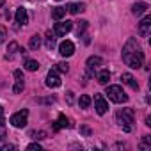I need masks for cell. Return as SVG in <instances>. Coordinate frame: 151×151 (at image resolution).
<instances>
[{
    "label": "cell",
    "mask_w": 151,
    "mask_h": 151,
    "mask_svg": "<svg viewBox=\"0 0 151 151\" xmlns=\"http://www.w3.org/2000/svg\"><path fill=\"white\" fill-rule=\"evenodd\" d=\"M109 80H110V71H109V69H101V71L98 73V82H100L101 86H105V84H109Z\"/></svg>",
    "instance_id": "obj_18"
},
{
    "label": "cell",
    "mask_w": 151,
    "mask_h": 151,
    "mask_svg": "<svg viewBox=\"0 0 151 151\" xmlns=\"http://www.w3.org/2000/svg\"><path fill=\"white\" fill-rule=\"evenodd\" d=\"M46 87H50V89H55V87H59L62 82H60V77L57 75V69L53 68V69H50L48 71V75H46Z\"/></svg>",
    "instance_id": "obj_5"
},
{
    "label": "cell",
    "mask_w": 151,
    "mask_h": 151,
    "mask_svg": "<svg viewBox=\"0 0 151 151\" xmlns=\"http://www.w3.org/2000/svg\"><path fill=\"white\" fill-rule=\"evenodd\" d=\"M94 109H96V112H98L100 116H103V114L109 110V103L105 101L103 94H94Z\"/></svg>",
    "instance_id": "obj_7"
},
{
    "label": "cell",
    "mask_w": 151,
    "mask_h": 151,
    "mask_svg": "<svg viewBox=\"0 0 151 151\" xmlns=\"http://www.w3.org/2000/svg\"><path fill=\"white\" fill-rule=\"evenodd\" d=\"M39 46H41V36L39 34H34L30 37V41H29V48L30 50H37Z\"/></svg>",
    "instance_id": "obj_20"
},
{
    "label": "cell",
    "mask_w": 151,
    "mask_h": 151,
    "mask_svg": "<svg viewBox=\"0 0 151 151\" xmlns=\"http://www.w3.org/2000/svg\"><path fill=\"white\" fill-rule=\"evenodd\" d=\"M151 147V137L149 135H146L144 137V140L140 142V149H149Z\"/></svg>",
    "instance_id": "obj_25"
},
{
    "label": "cell",
    "mask_w": 151,
    "mask_h": 151,
    "mask_svg": "<svg viewBox=\"0 0 151 151\" xmlns=\"http://www.w3.org/2000/svg\"><path fill=\"white\" fill-rule=\"evenodd\" d=\"M66 11H69L71 14H80L86 11V4H69Z\"/></svg>",
    "instance_id": "obj_16"
},
{
    "label": "cell",
    "mask_w": 151,
    "mask_h": 151,
    "mask_svg": "<svg viewBox=\"0 0 151 151\" xmlns=\"http://www.w3.org/2000/svg\"><path fill=\"white\" fill-rule=\"evenodd\" d=\"M123 60L132 69H139L144 64V52H142V48H140V45L137 43L135 37H128V41L124 43V46H123Z\"/></svg>",
    "instance_id": "obj_1"
},
{
    "label": "cell",
    "mask_w": 151,
    "mask_h": 151,
    "mask_svg": "<svg viewBox=\"0 0 151 151\" xmlns=\"http://www.w3.org/2000/svg\"><path fill=\"white\" fill-rule=\"evenodd\" d=\"M73 29V23L71 22H59V23H55V27H53V34L55 36H59V37H62V36H66L69 30Z\"/></svg>",
    "instance_id": "obj_6"
},
{
    "label": "cell",
    "mask_w": 151,
    "mask_h": 151,
    "mask_svg": "<svg viewBox=\"0 0 151 151\" xmlns=\"http://www.w3.org/2000/svg\"><path fill=\"white\" fill-rule=\"evenodd\" d=\"M146 11H147V4H146V2H137V4L132 6V13H133L135 16H142Z\"/></svg>",
    "instance_id": "obj_14"
},
{
    "label": "cell",
    "mask_w": 151,
    "mask_h": 151,
    "mask_svg": "<svg viewBox=\"0 0 151 151\" xmlns=\"http://www.w3.org/2000/svg\"><path fill=\"white\" fill-rule=\"evenodd\" d=\"M80 133H82V135H86V137H91V133H93V130H91L89 126H86V124H82V126H80Z\"/></svg>",
    "instance_id": "obj_26"
},
{
    "label": "cell",
    "mask_w": 151,
    "mask_h": 151,
    "mask_svg": "<svg viewBox=\"0 0 151 151\" xmlns=\"http://www.w3.org/2000/svg\"><path fill=\"white\" fill-rule=\"evenodd\" d=\"M133 117H135L133 109H119V110L116 112V121L123 126V130H124V132H132Z\"/></svg>",
    "instance_id": "obj_2"
},
{
    "label": "cell",
    "mask_w": 151,
    "mask_h": 151,
    "mask_svg": "<svg viewBox=\"0 0 151 151\" xmlns=\"http://www.w3.org/2000/svg\"><path fill=\"white\" fill-rule=\"evenodd\" d=\"M0 126H6V116H4V107L0 105Z\"/></svg>",
    "instance_id": "obj_29"
},
{
    "label": "cell",
    "mask_w": 151,
    "mask_h": 151,
    "mask_svg": "<svg viewBox=\"0 0 151 151\" xmlns=\"http://www.w3.org/2000/svg\"><path fill=\"white\" fill-rule=\"evenodd\" d=\"M151 32V16H146L140 23H139V34L142 37H147Z\"/></svg>",
    "instance_id": "obj_10"
},
{
    "label": "cell",
    "mask_w": 151,
    "mask_h": 151,
    "mask_svg": "<svg viewBox=\"0 0 151 151\" xmlns=\"http://www.w3.org/2000/svg\"><path fill=\"white\" fill-rule=\"evenodd\" d=\"M6 37H7V34H6V29H4V27H0V45H2V43L6 41Z\"/></svg>",
    "instance_id": "obj_30"
},
{
    "label": "cell",
    "mask_w": 151,
    "mask_h": 151,
    "mask_svg": "<svg viewBox=\"0 0 151 151\" xmlns=\"http://www.w3.org/2000/svg\"><path fill=\"white\" fill-rule=\"evenodd\" d=\"M55 69H57V71H60V73H68L69 64H68V62H59V64L55 66Z\"/></svg>",
    "instance_id": "obj_24"
},
{
    "label": "cell",
    "mask_w": 151,
    "mask_h": 151,
    "mask_svg": "<svg viewBox=\"0 0 151 151\" xmlns=\"http://www.w3.org/2000/svg\"><path fill=\"white\" fill-rule=\"evenodd\" d=\"M101 62H103V59L101 57H98V55H93V57H89L87 59V69L93 73L98 66H101Z\"/></svg>",
    "instance_id": "obj_13"
},
{
    "label": "cell",
    "mask_w": 151,
    "mask_h": 151,
    "mask_svg": "<svg viewBox=\"0 0 151 151\" xmlns=\"http://www.w3.org/2000/svg\"><path fill=\"white\" fill-rule=\"evenodd\" d=\"M121 80H123V84L130 86L133 91H139V84H137V80H135V77H133L132 73H123L121 75Z\"/></svg>",
    "instance_id": "obj_11"
},
{
    "label": "cell",
    "mask_w": 151,
    "mask_h": 151,
    "mask_svg": "<svg viewBox=\"0 0 151 151\" xmlns=\"http://www.w3.org/2000/svg\"><path fill=\"white\" fill-rule=\"evenodd\" d=\"M86 29H87V22H86V20H82V22L78 23V30H77V32H78V36H82Z\"/></svg>",
    "instance_id": "obj_27"
},
{
    "label": "cell",
    "mask_w": 151,
    "mask_h": 151,
    "mask_svg": "<svg viewBox=\"0 0 151 151\" xmlns=\"http://www.w3.org/2000/svg\"><path fill=\"white\" fill-rule=\"evenodd\" d=\"M32 137L37 139V140H43V139H46V133H45V132H34Z\"/></svg>",
    "instance_id": "obj_28"
},
{
    "label": "cell",
    "mask_w": 151,
    "mask_h": 151,
    "mask_svg": "<svg viewBox=\"0 0 151 151\" xmlns=\"http://www.w3.org/2000/svg\"><path fill=\"white\" fill-rule=\"evenodd\" d=\"M66 101H68L69 105L73 103V93H71V91H69V93H66Z\"/></svg>",
    "instance_id": "obj_32"
},
{
    "label": "cell",
    "mask_w": 151,
    "mask_h": 151,
    "mask_svg": "<svg viewBox=\"0 0 151 151\" xmlns=\"http://www.w3.org/2000/svg\"><path fill=\"white\" fill-rule=\"evenodd\" d=\"M105 94H107L109 100L114 101V103H124V101H128V94L123 91L121 86H109Z\"/></svg>",
    "instance_id": "obj_3"
},
{
    "label": "cell",
    "mask_w": 151,
    "mask_h": 151,
    "mask_svg": "<svg viewBox=\"0 0 151 151\" xmlns=\"http://www.w3.org/2000/svg\"><path fill=\"white\" fill-rule=\"evenodd\" d=\"M7 52H9V53H7V59H11V57L18 52V43H16V41H11L9 46H7Z\"/></svg>",
    "instance_id": "obj_22"
},
{
    "label": "cell",
    "mask_w": 151,
    "mask_h": 151,
    "mask_svg": "<svg viewBox=\"0 0 151 151\" xmlns=\"http://www.w3.org/2000/svg\"><path fill=\"white\" fill-rule=\"evenodd\" d=\"M29 23V16H27V11L23 7H18L16 9V25L22 27V25H27Z\"/></svg>",
    "instance_id": "obj_12"
},
{
    "label": "cell",
    "mask_w": 151,
    "mask_h": 151,
    "mask_svg": "<svg viewBox=\"0 0 151 151\" xmlns=\"http://www.w3.org/2000/svg\"><path fill=\"white\" fill-rule=\"evenodd\" d=\"M37 101H39V103H53V101H55V98L52 96V98H45V100H37Z\"/></svg>",
    "instance_id": "obj_33"
},
{
    "label": "cell",
    "mask_w": 151,
    "mask_h": 151,
    "mask_svg": "<svg viewBox=\"0 0 151 151\" xmlns=\"http://www.w3.org/2000/svg\"><path fill=\"white\" fill-rule=\"evenodd\" d=\"M27 119H29V110L23 109V110L11 116V124L14 128H23V126H27Z\"/></svg>",
    "instance_id": "obj_4"
},
{
    "label": "cell",
    "mask_w": 151,
    "mask_h": 151,
    "mask_svg": "<svg viewBox=\"0 0 151 151\" xmlns=\"http://www.w3.org/2000/svg\"><path fill=\"white\" fill-rule=\"evenodd\" d=\"M13 75H14V80H16V84H14V87H13V93L18 94V93H22L23 87H25V78H23V73H22L20 69H16Z\"/></svg>",
    "instance_id": "obj_8"
},
{
    "label": "cell",
    "mask_w": 151,
    "mask_h": 151,
    "mask_svg": "<svg viewBox=\"0 0 151 151\" xmlns=\"http://www.w3.org/2000/svg\"><path fill=\"white\" fill-rule=\"evenodd\" d=\"M78 105H80V109H89V105H91V98H89L87 94H82L80 100H78Z\"/></svg>",
    "instance_id": "obj_21"
},
{
    "label": "cell",
    "mask_w": 151,
    "mask_h": 151,
    "mask_svg": "<svg viewBox=\"0 0 151 151\" xmlns=\"http://www.w3.org/2000/svg\"><path fill=\"white\" fill-rule=\"evenodd\" d=\"M46 48H48V50H53V48H55V37L52 36V32L46 34Z\"/></svg>",
    "instance_id": "obj_23"
},
{
    "label": "cell",
    "mask_w": 151,
    "mask_h": 151,
    "mask_svg": "<svg viewBox=\"0 0 151 151\" xmlns=\"http://www.w3.org/2000/svg\"><path fill=\"white\" fill-rule=\"evenodd\" d=\"M59 53H60L62 57H71V55L75 53V45H73L71 41H62V43L59 45Z\"/></svg>",
    "instance_id": "obj_9"
},
{
    "label": "cell",
    "mask_w": 151,
    "mask_h": 151,
    "mask_svg": "<svg viewBox=\"0 0 151 151\" xmlns=\"http://www.w3.org/2000/svg\"><path fill=\"white\" fill-rule=\"evenodd\" d=\"M4 4H6V0H0V7H4Z\"/></svg>",
    "instance_id": "obj_35"
},
{
    "label": "cell",
    "mask_w": 151,
    "mask_h": 151,
    "mask_svg": "<svg viewBox=\"0 0 151 151\" xmlns=\"http://www.w3.org/2000/svg\"><path fill=\"white\" fill-rule=\"evenodd\" d=\"M9 149H16L14 144H9V146H2V151H9Z\"/></svg>",
    "instance_id": "obj_34"
},
{
    "label": "cell",
    "mask_w": 151,
    "mask_h": 151,
    "mask_svg": "<svg viewBox=\"0 0 151 151\" xmlns=\"http://www.w3.org/2000/svg\"><path fill=\"white\" fill-rule=\"evenodd\" d=\"M66 16V7H53L52 9V18L53 20H62Z\"/></svg>",
    "instance_id": "obj_19"
},
{
    "label": "cell",
    "mask_w": 151,
    "mask_h": 151,
    "mask_svg": "<svg viewBox=\"0 0 151 151\" xmlns=\"http://www.w3.org/2000/svg\"><path fill=\"white\" fill-rule=\"evenodd\" d=\"M23 68H25L27 71H37V69H39V62L34 60V59H25V60H23Z\"/></svg>",
    "instance_id": "obj_17"
},
{
    "label": "cell",
    "mask_w": 151,
    "mask_h": 151,
    "mask_svg": "<svg viewBox=\"0 0 151 151\" xmlns=\"http://www.w3.org/2000/svg\"><path fill=\"white\" fill-rule=\"evenodd\" d=\"M27 149H37V151H41L43 147H41L37 142H32V144H29V146H27Z\"/></svg>",
    "instance_id": "obj_31"
},
{
    "label": "cell",
    "mask_w": 151,
    "mask_h": 151,
    "mask_svg": "<svg viewBox=\"0 0 151 151\" xmlns=\"http://www.w3.org/2000/svg\"><path fill=\"white\" fill-rule=\"evenodd\" d=\"M71 124H69V119L64 116V114H60L59 116V119H57V123L53 124V130L57 132V130H60V128H69Z\"/></svg>",
    "instance_id": "obj_15"
}]
</instances>
